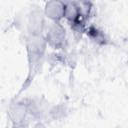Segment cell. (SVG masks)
I'll list each match as a JSON object with an SVG mask.
<instances>
[{
  "label": "cell",
  "mask_w": 128,
  "mask_h": 128,
  "mask_svg": "<svg viewBox=\"0 0 128 128\" xmlns=\"http://www.w3.org/2000/svg\"><path fill=\"white\" fill-rule=\"evenodd\" d=\"M65 3L63 0H50L45 6V14L48 18L57 22L64 17Z\"/></svg>",
  "instance_id": "obj_1"
},
{
  "label": "cell",
  "mask_w": 128,
  "mask_h": 128,
  "mask_svg": "<svg viewBox=\"0 0 128 128\" xmlns=\"http://www.w3.org/2000/svg\"><path fill=\"white\" fill-rule=\"evenodd\" d=\"M65 30L57 22L51 24L47 31V41L54 47H59L64 43Z\"/></svg>",
  "instance_id": "obj_2"
},
{
  "label": "cell",
  "mask_w": 128,
  "mask_h": 128,
  "mask_svg": "<svg viewBox=\"0 0 128 128\" xmlns=\"http://www.w3.org/2000/svg\"><path fill=\"white\" fill-rule=\"evenodd\" d=\"M43 18L42 15L39 12H35L32 13L31 17H30V21H29V26L32 32H30L32 35H39V33H41L42 28H43Z\"/></svg>",
  "instance_id": "obj_3"
}]
</instances>
